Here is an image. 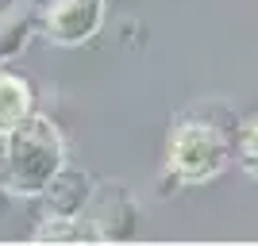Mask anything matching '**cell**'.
Masks as SVG:
<instances>
[{"label":"cell","mask_w":258,"mask_h":246,"mask_svg":"<svg viewBox=\"0 0 258 246\" xmlns=\"http://www.w3.org/2000/svg\"><path fill=\"white\" fill-rule=\"evenodd\" d=\"M23 16H27V12L20 8L16 16H4V20H0V58H8V50H16V46L23 43V35H27Z\"/></svg>","instance_id":"obj_5"},{"label":"cell","mask_w":258,"mask_h":246,"mask_svg":"<svg viewBox=\"0 0 258 246\" xmlns=\"http://www.w3.org/2000/svg\"><path fill=\"white\" fill-rule=\"evenodd\" d=\"M224 161H227V142L220 139L212 127L177 131V139H173V170L177 173L205 181V177L224 170Z\"/></svg>","instance_id":"obj_1"},{"label":"cell","mask_w":258,"mask_h":246,"mask_svg":"<svg viewBox=\"0 0 258 246\" xmlns=\"http://www.w3.org/2000/svg\"><path fill=\"white\" fill-rule=\"evenodd\" d=\"M239 150H243V166H247L250 173H258V119L243 131V146Z\"/></svg>","instance_id":"obj_6"},{"label":"cell","mask_w":258,"mask_h":246,"mask_svg":"<svg viewBox=\"0 0 258 246\" xmlns=\"http://www.w3.org/2000/svg\"><path fill=\"white\" fill-rule=\"evenodd\" d=\"M100 0H54L46 12V35L54 43H81L97 31Z\"/></svg>","instance_id":"obj_3"},{"label":"cell","mask_w":258,"mask_h":246,"mask_svg":"<svg viewBox=\"0 0 258 246\" xmlns=\"http://www.w3.org/2000/svg\"><path fill=\"white\" fill-rule=\"evenodd\" d=\"M27 112V89L16 77H0V123H20Z\"/></svg>","instance_id":"obj_4"},{"label":"cell","mask_w":258,"mask_h":246,"mask_svg":"<svg viewBox=\"0 0 258 246\" xmlns=\"http://www.w3.org/2000/svg\"><path fill=\"white\" fill-rule=\"evenodd\" d=\"M46 123L43 127H31L23 131L20 139L12 142V173H16V181H20V189H31V185H46L50 181L54 166H58V146H50L46 154H39L43 150V135H46Z\"/></svg>","instance_id":"obj_2"}]
</instances>
